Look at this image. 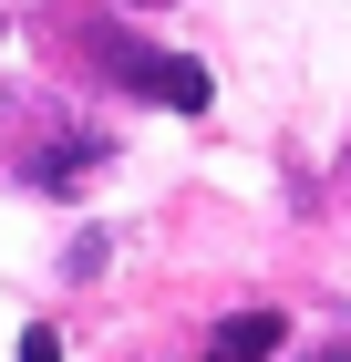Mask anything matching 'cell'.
<instances>
[{
    "mask_svg": "<svg viewBox=\"0 0 351 362\" xmlns=\"http://www.w3.org/2000/svg\"><path fill=\"white\" fill-rule=\"evenodd\" d=\"M83 52L104 62V73L135 93V104H176V114H196V104H207V73H196L186 52H155V42H135V31H104V21L83 31Z\"/></svg>",
    "mask_w": 351,
    "mask_h": 362,
    "instance_id": "cell-1",
    "label": "cell"
},
{
    "mask_svg": "<svg viewBox=\"0 0 351 362\" xmlns=\"http://www.w3.org/2000/svg\"><path fill=\"white\" fill-rule=\"evenodd\" d=\"M124 11H155V0H124Z\"/></svg>",
    "mask_w": 351,
    "mask_h": 362,
    "instance_id": "cell-5",
    "label": "cell"
},
{
    "mask_svg": "<svg viewBox=\"0 0 351 362\" xmlns=\"http://www.w3.org/2000/svg\"><path fill=\"white\" fill-rule=\"evenodd\" d=\"M310 362H351V341H321V352H310Z\"/></svg>",
    "mask_w": 351,
    "mask_h": 362,
    "instance_id": "cell-4",
    "label": "cell"
},
{
    "mask_svg": "<svg viewBox=\"0 0 351 362\" xmlns=\"http://www.w3.org/2000/svg\"><path fill=\"white\" fill-rule=\"evenodd\" d=\"M21 362H62V341L42 332V321H31V332H21Z\"/></svg>",
    "mask_w": 351,
    "mask_h": 362,
    "instance_id": "cell-3",
    "label": "cell"
},
{
    "mask_svg": "<svg viewBox=\"0 0 351 362\" xmlns=\"http://www.w3.org/2000/svg\"><path fill=\"white\" fill-rule=\"evenodd\" d=\"M279 341H290V310H227L207 332V362H269Z\"/></svg>",
    "mask_w": 351,
    "mask_h": 362,
    "instance_id": "cell-2",
    "label": "cell"
}]
</instances>
